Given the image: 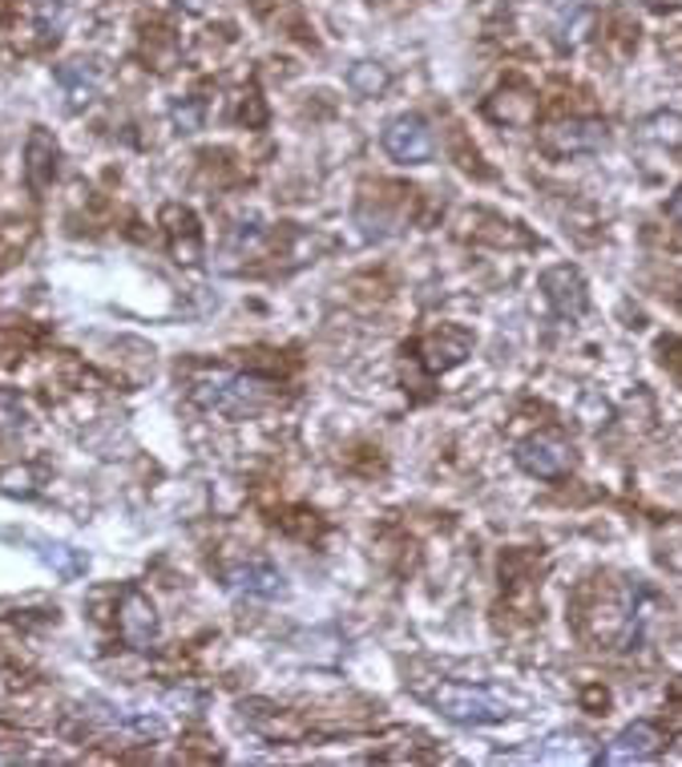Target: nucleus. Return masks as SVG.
Listing matches in <instances>:
<instances>
[{"instance_id": "nucleus-14", "label": "nucleus", "mask_w": 682, "mask_h": 767, "mask_svg": "<svg viewBox=\"0 0 682 767\" xmlns=\"http://www.w3.org/2000/svg\"><path fill=\"white\" fill-rule=\"evenodd\" d=\"M33 412H29V400L16 392V388H0V436H16L25 433Z\"/></svg>"}, {"instance_id": "nucleus-6", "label": "nucleus", "mask_w": 682, "mask_h": 767, "mask_svg": "<svg viewBox=\"0 0 682 767\" xmlns=\"http://www.w3.org/2000/svg\"><path fill=\"white\" fill-rule=\"evenodd\" d=\"M118 626H122V638L134 646V651H146V646L158 638V610H154L146 590L125 586L122 607H118Z\"/></svg>"}, {"instance_id": "nucleus-5", "label": "nucleus", "mask_w": 682, "mask_h": 767, "mask_svg": "<svg viewBox=\"0 0 682 767\" xmlns=\"http://www.w3.org/2000/svg\"><path fill=\"white\" fill-rule=\"evenodd\" d=\"M541 291H546L554 315H561V320H578L590 308V287H585L582 271H573V267H549L541 275Z\"/></svg>"}, {"instance_id": "nucleus-9", "label": "nucleus", "mask_w": 682, "mask_h": 767, "mask_svg": "<svg viewBox=\"0 0 682 767\" xmlns=\"http://www.w3.org/2000/svg\"><path fill=\"white\" fill-rule=\"evenodd\" d=\"M226 586L235 590V594H247V598H279L287 590L283 574L267 562H247V566H235L226 574Z\"/></svg>"}, {"instance_id": "nucleus-12", "label": "nucleus", "mask_w": 682, "mask_h": 767, "mask_svg": "<svg viewBox=\"0 0 682 767\" xmlns=\"http://www.w3.org/2000/svg\"><path fill=\"white\" fill-rule=\"evenodd\" d=\"M33 545H37L41 562H45L57 578H65V582H74V578H81V574L89 569V557L81 554V549H74V545L49 542V537H33Z\"/></svg>"}, {"instance_id": "nucleus-4", "label": "nucleus", "mask_w": 682, "mask_h": 767, "mask_svg": "<svg viewBox=\"0 0 682 767\" xmlns=\"http://www.w3.org/2000/svg\"><path fill=\"white\" fill-rule=\"evenodd\" d=\"M517 465H522L529 477H541V481H558L573 469V453L561 436L537 433L529 441L517 445Z\"/></svg>"}, {"instance_id": "nucleus-11", "label": "nucleus", "mask_w": 682, "mask_h": 767, "mask_svg": "<svg viewBox=\"0 0 682 767\" xmlns=\"http://www.w3.org/2000/svg\"><path fill=\"white\" fill-rule=\"evenodd\" d=\"M469 352H472V335L465 332V327H440L436 335L424 340V364H428L433 371L457 368Z\"/></svg>"}, {"instance_id": "nucleus-13", "label": "nucleus", "mask_w": 682, "mask_h": 767, "mask_svg": "<svg viewBox=\"0 0 682 767\" xmlns=\"http://www.w3.org/2000/svg\"><path fill=\"white\" fill-rule=\"evenodd\" d=\"M57 81H62V89L69 93V101H74V105H89V101L98 98V89H101V69L93 62H74V65H65L62 74H57Z\"/></svg>"}, {"instance_id": "nucleus-10", "label": "nucleus", "mask_w": 682, "mask_h": 767, "mask_svg": "<svg viewBox=\"0 0 682 767\" xmlns=\"http://www.w3.org/2000/svg\"><path fill=\"white\" fill-rule=\"evenodd\" d=\"M25 178L33 190H45L57 178V137L49 130H41V125L25 142Z\"/></svg>"}, {"instance_id": "nucleus-15", "label": "nucleus", "mask_w": 682, "mask_h": 767, "mask_svg": "<svg viewBox=\"0 0 682 767\" xmlns=\"http://www.w3.org/2000/svg\"><path fill=\"white\" fill-rule=\"evenodd\" d=\"M348 86L356 89L360 98H376V93H384V89H388V69H384V65H376V62L351 65Z\"/></svg>"}, {"instance_id": "nucleus-7", "label": "nucleus", "mask_w": 682, "mask_h": 767, "mask_svg": "<svg viewBox=\"0 0 682 767\" xmlns=\"http://www.w3.org/2000/svg\"><path fill=\"white\" fill-rule=\"evenodd\" d=\"M662 743H667V735L655 727V723H646V719H638V723H630V727H622L614 740H610V747L602 752V764L610 767H622V764H642V759H650V755L662 752Z\"/></svg>"}, {"instance_id": "nucleus-17", "label": "nucleus", "mask_w": 682, "mask_h": 767, "mask_svg": "<svg viewBox=\"0 0 682 767\" xmlns=\"http://www.w3.org/2000/svg\"><path fill=\"white\" fill-rule=\"evenodd\" d=\"M670 214H674V219H679V223H682V190H679V194H674V202H670Z\"/></svg>"}, {"instance_id": "nucleus-3", "label": "nucleus", "mask_w": 682, "mask_h": 767, "mask_svg": "<svg viewBox=\"0 0 682 767\" xmlns=\"http://www.w3.org/2000/svg\"><path fill=\"white\" fill-rule=\"evenodd\" d=\"M384 149L388 158L400 162V166H424L433 162V130L424 122L421 113H400L392 118L384 130Z\"/></svg>"}, {"instance_id": "nucleus-8", "label": "nucleus", "mask_w": 682, "mask_h": 767, "mask_svg": "<svg viewBox=\"0 0 682 767\" xmlns=\"http://www.w3.org/2000/svg\"><path fill=\"white\" fill-rule=\"evenodd\" d=\"M546 149L549 154H590V149L606 146V125L602 122H561L546 130Z\"/></svg>"}, {"instance_id": "nucleus-1", "label": "nucleus", "mask_w": 682, "mask_h": 767, "mask_svg": "<svg viewBox=\"0 0 682 767\" xmlns=\"http://www.w3.org/2000/svg\"><path fill=\"white\" fill-rule=\"evenodd\" d=\"M194 400L202 409L226 412V416H255V412L267 409V383L250 380V376H235V371H206L194 380Z\"/></svg>"}, {"instance_id": "nucleus-2", "label": "nucleus", "mask_w": 682, "mask_h": 767, "mask_svg": "<svg viewBox=\"0 0 682 767\" xmlns=\"http://www.w3.org/2000/svg\"><path fill=\"white\" fill-rule=\"evenodd\" d=\"M433 707L452 723H465V727H484V723H501L508 719V703L501 694L484 691V687H472V682H440L433 694Z\"/></svg>"}, {"instance_id": "nucleus-16", "label": "nucleus", "mask_w": 682, "mask_h": 767, "mask_svg": "<svg viewBox=\"0 0 682 767\" xmlns=\"http://www.w3.org/2000/svg\"><path fill=\"white\" fill-rule=\"evenodd\" d=\"M175 122H178V130H182V134H194V130L202 125V110L194 105V101H190V105H178Z\"/></svg>"}]
</instances>
